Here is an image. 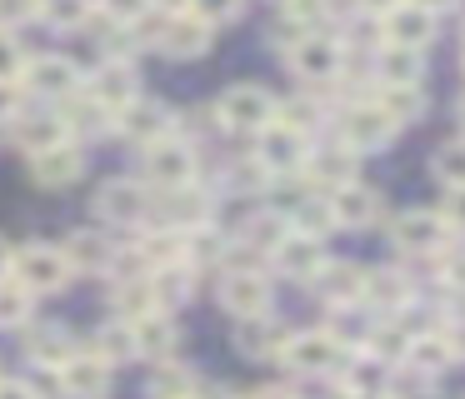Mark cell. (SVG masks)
I'll return each instance as SVG.
<instances>
[{"label": "cell", "instance_id": "6da1fadb", "mask_svg": "<svg viewBox=\"0 0 465 399\" xmlns=\"http://www.w3.org/2000/svg\"><path fill=\"white\" fill-rule=\"evenodd\" d=\"M11 275L21 279L31 295H61L71 285V259H65L61 245H25L11 255Z\"/></svg>", "mask_w": 465, "mask_h": 399}, {"label": "cell", "instance_id": "7a4b0ae2", "mask_svg": "<svg viewBox=\"0 0 465 399\" xmlns=\"http://www.w3.org/2000/svg\"><path fill=\"white\" fill-rule=\"evenodd\" d=\"M281 365L301 369V375H331V369H345V345L331 329H305V335L285 339Z\"/></svg>", "mask_w": 465, "mask_h": 399}, {"label": "cell", "instance_id": "3957f363", "mask_svg": "<svg viewBox=\"0 0 465 399\" xmlns=\"http://www.w3.org/2000/svg\"><path fill=\"white\" fill-rule=\"evenodd\" d=\"M305 160H311V135L281 125V120H271V125L261 130V140H255V165L271 170V175H291Z\"/></svg>", "mask_w": 465, "mask_h": 399}, {"label": "cell", "instance_id": "277c9868", "mask_svg": "<svg viewBox=\"0 0 465 399\" xmlns=\"http://www.w3.org/2000/svg\"><path fill=\"white\" fill-rule=\"evenodd\" d=\"M275 110H281V105L271 100V90H261V85H235V90H225V95H221L215 115H221L225 130H255V135H261V130L275 120Z\"/></svg>", "mask_w": 465, "mask_h": 399}, {"label": "cell", "instance_id": "5b68a950", "mask_svg": "<svg viewBox=\"0 0 465 399\" xmlns=\"http://www.w3.org/2000/svg\"><path fill=\"white\" fill-rule=\"evenodd\" d=\"M145 180L161 185V190H185L195 180V150L175 135L145 145Z\"/></svg>", "mask_w": 465, "mask_h": 399}, {"label": "cell", "instance_id": "8992f818", "mask_svg": "<svg viewBox=\"0 0 465 399\" xmlns=\"http://www.w3.org/2000/svg\"><path fill=\"white\" fill-rule=\"evenodd\" d=\"M391 135H395V120L385 115L375 100H361V105H351L341 115V145L355 150V155H361V150H381Z\"/></svg>", "mask_w": 465, "mask_h": 399}, {"label": "cell", "instance_id": "52a82bcc", "mask_svg": "<svg viewBox=\"0 0 465 399\" xmlns=\"http://www.w3.org/2000/svg\"><path fill=\"white\" fill-rule=\"evenodd\" d=\"M55 379H61V394H71V399H101L111 389V365L101 355H91V349H75L55 369Z\"/></svg>", "mask_w": 465, "mask_h": 399}, {"label": "cell", "instance_id": "ba28073f", "mask_svg": "<svg viewBox=\"0 0 465 399\" xmlns=\"http://www.w3.org/2000/svg\"><path fill=\"white\" fill-rule=\"evenodd\" d=\"M325 245L321 235H301V229H291V235L275 245V269H281L285 279H321L325 275Z\"/></svg>", "mask_w": 465, "mask_h": 399}, {"label": "cell", "instance_id": "9c48e42d", "mask_svg": "<svg viewBox=\"0 0 465 399\" xmlns=\"http://www.w3.org/2000/svg\"><path fill=\"white\" fill-rule=\"evenodd\" d=\"M85 90H91V100H95V105H105L111 115H121L125 105H135V100H141L135 70L125 65V60H105V65H95V75L85 80Z\"/></svg>", "mask_w": 465, "mask_h": 399}, {"label": "cell", "instance_id": "30bf717a", "mask_svg": "<svg viewBox=\"0 0 465 399\" xmlns=\"http://www.w3.org/2000/svg\"><path fill=\"white\" fill-rule=\"evenodd\" d=\"M221 305L235 319H261L271 309V279H261L255 269H231L221 279Z\"/></svg>", "mask_w": 465, "mask_h": 399}, {"label": "cell", "instance_id": "8fae6325", "mask_svg": "<svg viewBox=\"0 0 465 399\" xmlns=\"http://www.w3.org/2000/svg\"><path fill=\"white\" fill-rule=\"evenodd\" d=\"M445 235H450V225H445V215H435V209H405L391 225V239L401 249H411V255H435V249L445 245Z\"/></svg>", "mask_w": 465, "mask_h": 399}, {"label": "cell", "instance_id": "7c38bea8", "mask_svg": "<svg viewBox=\"0 0 465 399\" xmlns=\"http://www.w3.org/2000/svg\"><path fill=\"white\" fill-rule=\"evenodd\" d=\"M95 215L111 219V225H141L151 215V200H145V190L135 180H105L95 190Z\"/></svg>", "mask_w": 465, "mask_h": 399}, {"label": "cell", "instance_id": "4fadbf2b", "mask_svg": "<svg viewBox=\"0 0 465 399\" xmlns=\"http://www.w3.org/2000/svg\"><path fill=\"white\" fill-rule=\"evenodd\" d=\"M155 45H161L171 60H195V55L211 50V25L195 20L191 10H185V15H165L161 30H155Z\"/></svg>", "mask_w": 465, "mask_h": 399}, {"label": "cell", "instance_id": "5bb4252c", "mask_svg": "<svg viewBox=\"0 0 465 399\" xmlns=\"http://www.w3.org/2000/svg\"><path fill=\"white\" fill-rule=\"evenodd\" d=\"M341 65H345V50L331 35H305L301 45H291V70L301 80H335Z\"/></svg>", "mask_w": 465, "mask_h": 399}, {"label": "cell", "instance_id": "9a60e30c", "mask_svg": "<svg viewBox=\"0 0 465 399\" xmlns=\"http://www.w3.org/2000/svg\"><path fill=\"white\" fill-rule=\"evenodd\" d=\"M85 175V150L81 145H51L41 150V155H31V180L45 190H61V185H75V180Z\"/></svg>", "mask_w": 465, "mask_h": 399}, {"label": "cell", "instance_id": "2e32d148", "mask_svg": "<svg viewBox=\"0 0 465 399\" xmlns=\"http://www.w3.org/2000/svg\"><path fill=\"white\" fill-rule=\"evenodd\" d=\"M25 85H31L35 95H45V100H65V95L81 90V70H75V60H65V55H41V60L25 65Z\"/></svg>", "mask_w": 465, "mask_h": 399}, {"label": "cell", "instance_id": "e0dca14e", "mask_svg": "<svg viewBox=\"0 0 465 399\" xmlns=\"http://www.w3.org/2000/svg\"><path fill=\"white\" fill-rule=\"evenodd\" d=\"M61 249H65V259H71V269H81V275H111V269L121 265V249L105 235H95V229H75Z\"/></svg>", "mask_w": 465, "mask_h": 399}, {"label": "cell", "instance_id": "ac0fdd59", "mask_svg": "<svg viewBox=\"0 0 465 399\" xmlns=\"http://www.w3.org/2000/svg\"><path fill=\"white\" fill-rule=\"evenodd\" d=\"M381 30H385V45H401V50H425V40L435 35V15L430 10H420V5H395L391 15L381 20Z\"/></svg>", "mask_w": 465, "mask_h": 399}, {"label": "cell", "instance_id": "d6986e66", "mask_svg": "<svg viewBox=\"0 0 465 399\" xmlns=\"http://www.w3.org/2000/svg\"><path fill=\"white\" fill-rule=\"evenodd\" d=\"M115 125H121V135L135 140V145H155V140L171 135V110H165L161 100H135V105H125L121 115H115Z\"/></svg>", "mask_w": 465, "mask_h": 399}, {"label": "cell", "instance_id": "ffe728a7", "mask_svg": "<svg viewBox=\"0 0 465 399\" xmlns=\"http://www.w3.org/2000/svg\"><path fill=\"white\" fill-rule=\"evenodd\" d=\"M111 305L115 319H145V315H161V295H155V279L151 275H121L111 289Z\"/></svg>", "mask_w": 465, "mask_h": 399}, {"label": "cell", "instance_id": "44dd1931", "mask_svg": "<svg viewBox=\"0 0 465 399\" xmlns=\"http://www.w3.org/2000/svg\"><path fill=\"white\" fill-rule=\"evenodd\" d=\"M331 215H335V225H351V229H361V225H371L375 215H381V195H375L371 185H341V190H331Z\"/></svg>", "mask_w": 465, "mask_h": 399}, {"label": "cell", "instance_id": "7402d4cb", "mask_svg": "<svg viewBox=\"0 0 465 399\" xmlns=\"http://www.w3.org/2000/svg\"><path fill=\"white\" fill-rule=\"evenodd\" d=\"M65 120L61 115H15L11 120V140L21 150H31V155H41V150H51V145H65Z\"/></svg>", "mask_w": 465, "mask_h": 399}, {"label": "cell", "instance_id": "603a6c76", "mask_svg": "<svg viewBox=\"0 0 465 399\" xmlns=\"http://www.w3.org/2000/svg\"><path fill=\"white\" fill-rule=\"evenodd\" d=\"M91 355H101L105 365H131V359H141V349H135V325L131 319H105L91 335Z\"/></svg>", "mask_w": 465, "mask_h": 399}, {"label": "cell", "instance_id": "cb8c5ba5", "mask_svg": "<svg viewBox=\"0 0 465 399\" xmlns=\"http://www.w3.org/2000/svg\"><path fill=\"white\" fill-rule=\"evenodd\" d=\"M285 339H291V335H285L275 319H265V315L261 319H241V329H235V345H241L251 359H281L285 355Z\"/></svg>", "mask_w": 465, "mask_h": 399}, {"label": "cell", "instance_id": "d4e9b609", "mask_svg": "<svg viewBox=\"0 0 465 399\" xmlns=\"http://www.w3.org/2000/svg\"><path fill=\"white\" fill-rule=\"evenodd\" d=\"M375 75H381V85H420L425 60H420V50L381 45V55H375Z\"/></svg>", "mask_w": 465, "mask_h": 399}, {"label": "cell", "instance_id": "484cf974", "mask_svg": "<svg viewBox=\"0 0 465 399\" xmlns=\"http://www.w3.org/2000/svg\"><path fill=\"white\" fill-rule=\"evenodd\" d=\"M25 355H31V365H45V369H61L65 359L75 355V339L65 335L61 325H41L25 335Z\"/></svg>", "mask_w": 465, "mask_h": 399}, {"label": "cell", "instance_id": "4316f807", "mask_svg": "<svg viewBox=\"0 0 465 399\" xmlns=\"http://www.w3.org/2000/svg\"><path fill=\"white\" fill-rule=\"evenodd\" d=\"M175 325L165 319V309L161 315H145V319H135V349H141V359H155V365H165L171 359V349H175Z\"/></svg>", "mask_w": 465, "mask_h": 399}, {"label": "cell", "instance_id": "83f0119b", "mask_svg": "<svg viewBox=\"0 0 465 399\" xmlns=\"http://www.w3.org/2000/svg\"><path fill=\"white\" fill-rule=\"evenodd\" d=\"M405 359H411L415 375H440L445 365H455V345H450V335H415Z\"/></svg>", "mask_w": 465, "mask_h": 399}, {"label": "cell", "instance_id": "f1b7e54d", "mask_svg": "<svg viewBox=\"0 0 465 399\" xmlns=\"http://www.w3.org/2000/svg\"><path fill=\"white\" fill-rule=\"evenodd\" d=\"M315 285H321V295L331 305H355V299H365V269L361 265H325V275Z\"/></svg>", "mask_w": 465, "mask_h": 399}, {"label": "cell", "instance_id": "f546056e", "mask_svg": "<svg viewBox=\"0 0 465 399\" xmlns=\"http://www.w3.org/2000/svg\"><path fill=\"white\" fill-rule=\"evenodd\" d=\"M305 170H311V180H321V185L341 190V185H351V180H355V150L331 145V150H321V155L305 160Z\"/></svg>", "mask_w": 465, "mask_h": 399}, {"label": "cell", "instance_id": "4dcf8cb0", "mask_svg": "<svg viewBox=\"0 0 465 399\" xmlns=\"http://www.w3.org/2000/svg\"><path fill=\"white\" fill-rule=\"evenodd\" d=\"M31 309H35V295L21 285V279L15 275L0 279V329H21L25 319H31Z\"/></svg>", "mask_w": 465, "mask_h": 399}, {"label": "cell", "instance_id": "1f68e13d", "mask_svg": "<svg viewBox=\"0 0 465 399\" xmlns=\"http://www.w3.org/2000/svg\"><path fill=\"white\" fill-rule=\"evenodd\" d=\"M291 235V219L281 215V209H265V215H255V219H245V229H241V239L251 249H271L275 255V245Z\"/></svg>", "mask_w": 465, "mask_h": 399}, {"label": "cell", "instance_id": "d6a6232c", "mask_svg": "<svg viewBox=\"0 0 465 399\" xmlns=\"http://www.w3.org/2000/svg\"><path fill=\"white\" fill-rule=\"evenodd\" d=\"M375 105H381L395 125H405V120H415L425 110V95H420V85H381Z\"/></svg>", "mask_w": 465, "mask_h": 399}, {"label": "cell", "instance_id": "836d02e7", "mask_svg": "<svg viewBox=\"0 0 465 399\" xmlns=\"http://www.w3.org/2000/svg\"><path fill=\"white\" fill-rule=\"evenodd\" d=\"M155 295H161V309H171V305H181V299H191V279H195V269H191V259H181V265H165V269H155Z\"/></svg>", "mask_w": 465, "mask_h": 399}, {"label": "cell", "instance_id": "e575fe53", "mask_svg": "<svg viewBox=\"0 0 465 399\" xmlns=\"http://www.w3.org/2000/svg\"><path fill=\"white\" fill-rule=\"evenodd\" d=\"M95 0H41V15H45V25H55V30H81L85 20L95 15Z\"/></svg>", "mask_w": 465, "mask_h": 399}, {"label": "cell", "instance_id": "d590c367", "mask_svg": "<svg viewBox=\"0 0 465 399\" xmlns=\"http://www.w3.org/2000/svg\"><path fill=\"white\" fill-rule=\"evenodd\" d=\"M405 295H411V285H405L395 269H371L365 275V299H375V305H385V309H401L405 305Z\"/></svg>", "mask_w": 465, "mask_h": 399}, {"label": "cell", "instance_id": "8d00e7d4", "mask_svg": "<svg viewBox=\"0 0 465 399\" xmlns=\"http://www.w3.org/2000/svg\"><path fill=\"white\" fill-rule=\"evenodd\" d=\"M151 394H155V399H185V394H195L191 369H181V365H171V359H165L161 375L151 379Z\"/></svg>", "mask_w": 465, "mask_h": 399}, {"label": "cell", "instance_id": "74e56055", "mask_svg": "<svg viewBox=\"0 0 465 399\" xmlns=\"http://www.w3.org/2000/svg\"><path fill=\"white\" fill-rule=\"evenodd\" d=\"M381 359H345V389L355 394H381Z\"/></svg>", "mask_w": 465, "mask_h": 399}, {"label": "cell", "instance_id": "f35d334b", "mask_svg": "<svg viewBox=\"0 0 465 399\" xmlns=\"http://www.w3.org/2000/svg\"><path fill=\"white\" fill-rule=\"evenodd\" d=\"M430 165H435V175H440L450 190H460V185H465V145H460V140H450V145L435 150Z\"/></svg>", "mask_w": 465, "mask_h": 399}, {"label": "cell", "instance_id": "ab89813d", "mask_svg": "<svg viewBox=\"0 0 465 399\" xmlns=\"http://www.w3.org/2000/svg\"><path fill=\"white\" fill-rule=\"evenodd\" d=\"M95 5H101V15L111 20V25H141L145 15H151V5L155 0H95Z\"/></svg>", "mask_w": 465, "mask_h": 399}, {"label": "cell", "instance_id": "60d3db41", "mask_svg": "<svg viewBox=\"0 0 465 399\" xmlns=\"http://www.w3.org/2000/svg\"><path fill=\"white\" fill-rule=\"evenodd\" d=\"M25 50H21V40L11 35V30H0V80H21L25 75Z\"/></svg>", "mask_w": 465, "mask_h": 399}, {"label": "cell", "instance_id": "b9f144b4", "mask_svg": "<svg viewBox=\"0 0 465 399\" xmlns=\"http://www.w3.org/2000/svg\"><path fill=\"white\" fill-rule=\"evenodd\" d=\"M191 15L215 30V25H225V20L241 15V0H191Z\"/></svg>", "mask_w": 465, "mask_h": 399}, {"label": "cell", "instance_id": "7bdbcfd3", "mask_svg": "<svg viewBox=\"0 0 465 399\" xmlns=\"http://www.w3.org/2000/svg\"><path fill=\"white\" fill-rule=\"evenodd\" d=\"M315 115H321V110H315L311 100H291V105L275 110V120H281V125H291V130H301V135H311V130H315Z\"/></svg>", "mask_w": 465, "mask_h": 399}, {"label": "cell", "instance_id": "ee69618b", "mask_svg": "<svg viewBox=\"0 0 465 399\" xmlns=\"http://www.w3.org/2000/svg\"><path fill=\"white\" fill-rule=\"evenodd\" d=\"M41 15V0H0V30L21 25V20Z\"/></svg>", "mask_w": 465, "mask_h": 399}, {"label": "cell", "instance_id": "f6af8a7d", "mask_svg": "<svg viewBox=\"0 0 465 399\" xmlns=\"http://www.w3.org/2000/svg\"><path fill=\"white\" fill-rule=\"evenodd\" d=\"M15 115H21V85L15 80H0V120L11 125Z\"/></svg>", "mask_w": 465, "mask_h": 399}, {"label": "cell", "instance_id": "bcb514c9", "mask_svg": "<svg viewBox=\"0 0 465 399\" xmlns=\"http://www.w3.org/2000/svg\"><path fill=\"white\" fill-rule=\"evenodd\" d=\"M440 215H445V225H460V229H465V185L445 195V209H440Z\"/></svg>", "mask_w": 465, "mask_h": 399}, {"label": "cell", "instance_id": "7dc6e473", "mask_svg": "<svg viewBox=\"0 0 465 399\" xmlns=\"http://www.w3.org/2000/svg\"><path fill=\"white\" fill-rule=\"evenodd\" d=\"M0 399H41V389L25 379H0Z\"/></svg>", "mask_w": 465, "mask_h": 399}, {"label": "cell", "instance_id": "c3c4849f", "mask_svg": "<svg viewBox=\"0 0 465 399\" xmlns=\"http://www.w3.org/2000/svg\"><path fill=\"white\" fill-rule=\"evenodd\" d=\"M395 5H405V0H361V10H365V15H381V20L391 15Z\"/></svg>", "mask_w": 465, "mask_h": 399}, {"label": "cell", "instance_id": "681fc988", "mask_svg": "<svg viewBox=\"0 0 465 399\" xmlns=\"http://www.w3.org/2000/svg\"><path fill=\"white\" fill-rule=\"evenodd\" d=\"M445 335H450V345H455V359H465V319L455 329H445Z\"/></svg>", "mask_w": 465, "mask_h": 399}, {"label": "cell", "instance_id": "f907efd6", "mask_svg": "<svg viewBox=\"0 0 465 399\" xmlns=\"http://www.w3.org/2000/svg\"><path fill=\"white\" fill-rule=\"evenodd\" d=\"M251 399H301V394H291V389H281V384H271V389H255Z\"/></svg>", "mask_w": 465, "mask_h": 399}, {"label": "cell", "instance_id": "816d5d0a", "mask_svg": "<svg viewBox=\"0 0 465 399\" xmlns=\"http://www.w3.org/2000/svg\"><path fill=\"white\" fill-rule=\"evenodd\" d=\"M411 5H420V10H430V15H435V10H450L455 0H411Z\"/></svg>", "mask_w": 465, "mask_h": 399}, {"label": "cell", "instance_id": "f5cc1de1", "mask_svg": "<svg viewBox=\"0 0 465 399\" xmlns=\"http://www.w3.org/2000/svg\"><path fill=\"white\" fill-rule=\"evenodd\" d=\"M11 275V245H5V239H0V279Z\"/></svg>", "mask_w": 465, "mask_h": 399}, {"label": "cell", "instance_id": "db71d44e", "mask_svg": "<svg viewBox=\"0 0 465 399\" xmlns=\"http://www.w3.org/2000/svg\"><path fill=\"white\" fill-rule=\"evenodd\" d=\"M335 399H391V394H355V389H345V394H335Z\"/></svg>", "mask_w": 465, "mask_h": 399}, {"label": "cell", "instance_id": "11a10c76", "mask_svg": "<svg viewBox=\"0 0 465 399\" xmlns=\"http://www.w3.org/2000/svg\"><path fill=\"white\" fill-rule=\"evenodd\" d=\"M460 125H465V100H460Z\"/></svg>", "mask_w": 465, "mask_h": 399}, {"label": "cell", "instance_id": "9f6ffc18", "mask_svg": "<svg viewBox=\"0 0 465 399\" xmlns=\"http://www.w3.org/2000/svg\"><path fill=\"white\" fill-rule=\"evenodd\" d=\"M185 399H205V394H185Z\"/></svg>", "mask_w": 465, "mask_h": 399}, {"label": "cell", "instance_id": "6f0895ef", "mask_svg": "<svg viewBox=\"0 0 465 399\" xmlns=\"http://www.w3.org/2000/svg\"><path fill=\"white\" fill-rule=\"evenodd\" d=\"M281 5H291V0H281Z\"/></svg>", "mask_w": 465, "mask_h": 399}]
</instances>
